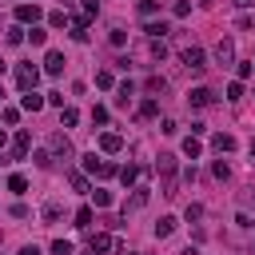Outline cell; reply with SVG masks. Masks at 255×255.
<instances>
[{"instance_id": "obj_9", "label": "cell", "mask_w": 255, "mask_h": 255, "mask_svg": "<svg viewBox=\"0 0 255 255\" xmlns=\"http://www.w3.org/2000/svg\"><path fill=\"white\" fill-rule=\"evenodd\" d=\"M20 108H24V112H40V108H44V96L32 88V92H24V96H20Z\"/></svg>"}, {"instance_id": "obj_27", "label": "cell", "mask_w": 255, "mask_h": 255, "mask_svg": "<svg viewBox=\"0 0 255 255\" xmlns=\"http://www.w3.org/2000/svg\"><path fill=\"white\" fill-rule=\"evenodd\" d=\"M92 219H96L92 207H80V211H76V227H92Z\"/></svg>"}, {"instance_id": "obj_31", "label": "cell", "mask_w": 255, "mask_h": 255, "mask_svg": "<svg viewBox=\"0 0 255 255\" xmlns=\"http://www.w3.org/2000/svg\"><path fill=\"white\" fill-rule=\"evenodd\" d=\"M131 191H135V195H131L128 207H143V203H147V187H131Z\"/></svg>"}, {"instance_id": "obj_28", "label": "cell", "mask_w": 255, "mask_h": 255, "mask_svg": "<svg viewBox=\"0 0 255 255\" xmlns=\"http://www.w3.org/2000/svg\"><path fill=\"white\" fill-rule=\"evenodd\" d=\"M96 88H116V80H112V72L104 68V72H96Z\"/></svg>"}, {"instance_id": "obj_12", "label": "cell", "mask_w": 255, "mask_h": 255, "mask_svg": "<svg viewBox=\"0 0 255 255\" xmlns=\"http://www.w3.org/2000/svg\"><path fill=\"white\" fill-rule=\"evenodd\" d=\"M175 227H179V219H175V215H163V219L155 223V239H167Z\"/></svg>"}, {"instance_id": "obj_33", "label": "cell", "mask_w": 255, "mask_h": 255, "mask_svg": "<svg viewBox=\"0 0 255 255\" xmlns=\"http://www.w3.org/2000/svg\"><path fill=\"white\" fill-rule=\"evenodd\" d=\"M0 116H4V124H8V128H16V120H20V112H16V108H0Z\"/></svg>"}, {"instance_id": "obj_10", "label": "cell", "mask_w": 255, "mask_h": 255, "mask_svg": "<svg viewBox=\"0 0 255 255\" xmlns=\"http://www.w3.org/2000/svg\"><path fill=\"white\" fill-rule=\"evenodd\" d=\"M211 147H215L219 155H227V151H235V135H227V131H219V135H211Z\"/></svg>"}, {"instance_id": "obj_17", "label": "cell", "mask_w": 255, "mask_h": 255, "mask_svg": "<svg viewBox=\"0 0 255 255\" xmlns=\"http://www.w3.org/2000/svg\"><path fill=\"white\" fill-rule=\"evenodd\" d=\"M68 183H72V191H80V195H84V191H92V183H88V175H84V171H72V175H68Z\"/></svg>"}, {"instance_id": "obj_4", "label": "cell", "mask_w": 255, "mask_h": 255, "mask_svg": "<svg viewBox=\"0 0 255 255\" xmlns=\"http://www.w3.org/2000/svg\"><path fill=\"white\" fill-rule=\"evenodd\" d=\"M88 251H92V255L112 251V235H108V231H92V235H88Z\"/></svg>"}, {"instance_id": "obj_38", "label": "cell", "mask_w": 255, "mask_h": 255, "mask_svg": "<svg viewBox=\"0 0 255 255\" xmlns=\"http://www.w3.org/2000/svg\"><path fill=\"white\" fill-rule=\"evenodd\" d=\"M32 159H36V167H52V151H36Z\"/></svg>"}, {"instance_id": "obj_24", "label": "cell", "mask_w": 255, "mask_h": 255, "mask_svg": "<svg viewBox=\"0 0 255 255\" xmlns=\"http://www.w3.org/2000/svg\"><path fill=\"white\" fill-rule=\"evenodd\" d=\"M155 12H159V0H139V16L143 20H151Z\"/></svg>"}, {"instance_id": "obj_22", "label": "cell", "mask_w": 255, "mask_h": 255, "mask_svg": "<svg viewBox=\"0 0 255 255\" xmlns=\"http://www.w3.org/2000/svg\"><path fill=\"white\" fill-rule=\"evenodd\" d=\"M60 124H64V128H76V124H80V112H76V108H60Z\"/></svg>"}, {"instance_id": "obj_16", "label": "cell", "mask_w": 255, "mask_h": 255, "mask_svg": "<svg viewBox=\"0 0 255 255\" xmlns=\"http://www.w3.org/2000/svg\"><path fill=\"white\" fill-rule=\"evenodd\" d=\"M183 155H187V159H199V155H203V143H199L195 135H187V139H183Z\"/></svg>"}, {"instance_id": "obj_3", "label": "cell", "mask_w": 255, "mask_h": 255, "mask_svg": "<svg viewBox=\"0 0 255 255\" xmlns=\"http://www.w3.org/2000/svg\"><path fill=\"white\" fill-rule=\"evenodd\" d=\"M100 151H104V155H120V151H124V135L104 131V135H100Z\"/></svg>"}, {"instance_id": "obj_19", "label": "cell", "mask_w": 255, "mask_h": 255, "mask_svg": "<svg viewBox=\"0 0 255 255\" xmlns=\"http://www.w3.org/2000/svg\"><path fill=\"white\" fill-rule=\"evenodd\" d=\"M24 40H28V28L24 24H12L8 28V44H24Z\"/></svg>"}, {"instance_id": "obj_26", "label": "cell", "mask_w": 255, "mask_h": 255, "mask_svg": "<svg viewBox=\"0 0 255 255\" xmlns=\"http://www.w3.org/2000/svg\"><path fill=\"white\" fill-rule=\"evenodd\" d=\"M135 179H139V171H135V167H120V183H124V187H131Z\"/></svg>"}, {"instance_id": "obj_14", "label": "cell", "mask_w": 255, "mask_h": 255, "mask_svg": "<svg viewBox=\"0 0 255 255\" xmlns=\"http://www.w3.org/2000/svg\"><path fill=\"white\" fill-rule=\"evenodd\" d=\"M143 32H147V36H151V40H163V36H167V32H171V28H167V24H163V20H147V28H143Z\"/></svg>"}, {"instance_id": "obj_47", "label": "cell", "mask_w": 255, "mask_h": 255, "mask_svg": "<svg viewBox=\"0 0 255 255\" xmlns=\"http://www.w3.org/2000/svg\"><path fill=\"white\" fill-rule=\"evenodd\" d=\"M247 147H251V159H255V139H251V143H247Z\"/></svg>"}, {"instance_id": "obj_43", "label": "cell", "mask_w": 255, "mask_h": 255, "mask_svg": "<svg viewBox=\"0 0 255 255\" xmlns=\"http://www.w3.org/2000/svg\"><path fill=\"white\" fill-rule=\"evenodd\" d=\"M20 255H40V247H36V243H24V247H20Z\"/></svg>"}, {"instance_id": "obj_20", "label": "cell", "mask_w": 255, "mask_h": 255, "mask_svg": "<svg viewBox=\"0 0 255 255\" xmlns=\"http://www.w3.org/2000/svg\"><path fill=\"white\" fill-rule=\"evenodd\" d=\"M235 76H239V80H251V76H255V60H239V64H235Z\"/></svg>"}, {"instance_id": "obj_49", "label": "cell", "mask_w": 255, "mask_h": 255, "mask_svg": "<svg viewBox=\"0 0 255 255\" xmlns=\"http://www.w3.org/2000/svg\"><path fill=\"white\" fill-rule=\"evenodd\" d=\"M0 100H4V88H0Z\"/></svg>"}, {"instance_id": "obj_45", "label": "cell", "mask_w": 255, "mask_h": 255, "mask_svg": "<svg viewBox=\"0 0 255 255\" xmlns=\"http://www.w3.org/2000/svg\"><path fill=\"white\" fill-rule=\"evenodd\" d=\"M4 143H8V135H4V128H0V151H4Z\"/></svg>"}, {"instance_id": "obj_41", "label": "cell", "mask_w": 255, "mask_h": 255, "mask_svg": "<svg viewBox=\"0 0 255 255\" xmlns=\"http://www.w3.org/2000/svg\"><path fill=\"white\" fill-rule=\"evenodd\" d=\"M163 52H167V48H163V40H151V56H155V60H163Z\"/></svg>"}, {"instance_id": "obj_8", "label": "cell", "mask_w": 255, "mask_h": 255, "mask_svg": "<svg viewBox=\"0 0 255 255\" xmlns=\"http://www.w3.org/2000/svg\"><path fill=\"white\" fill-rule=\"evenodd\" d=\"M44 72H48V76H60V72H64V52H48V56H44Z\"/></svg>"}, {"instance_id": "obj_21", "label": "cell", "mask_w": 255, "mask_h": 255, "mask_svg": "<svg viewBox=\"0 0 255 255\" xmlns=\"http://www.w3.org/2000/svg\"><path fill=\"white\" fill-rule=\"evenodd\" d=\"M139 116H143V120H155V116H159V104H155V100L147 96V100L139 104Z\"/></svg>"}, {"instance_id": "obj_18", "label": "cell", "mask_w": 255, "mask_h": 255, "mask_svg": "<svg viewBox=\"0 0 255 255\" xmlns=\"http://www.w3.org/2000/svg\"><path fill=\"white\" fill-rule=\"evenodd\" d=\"M8 191H12V195H24V191H28V179H24L20 171H16V175H8Z\"/></svg>"}, {"instance_id": "obj_34", "label": "cell", "mask_w": 255, "mask_h": 255, "mask_svg": "<svg viewBox=\"0 0 255 255\" xmlns=\"http://www.w3.org/2000/svg\"><path fill=\"white\" fill-rule=\"evenodd\" d=\"M52 255H72V243H68V239H56V243H52Z\"/></svg>"}, {"instance_id": "obj_23", "label": "cell", "mask_w": 255, "mask_h": 255, "mask_svg": "<svg viewBox=\"0 0 255 255\" xmlns=\"http://www.w3.org/2000/svg\"><path fill=\"white\" fill-rule=\"evenodd\" d=\"M211 175H215V179H227V175H231V163H227V159H215V163H211Z\"/></svg>"}, {"instance_id": "obj_37", "label": "cell", "mask_w": 255, "mask_h": 255, "mask_svg": "<svg viewBox=\"0 0 255 255\" xmlns=\"http://www.w3.org/2000/svg\"><path fill=\"white\" fill-rule=\"evenodd\" d=\"M92 124H108V108L96 104V108H92Z\"/></svg>"}, {"instance_id": "obj_46", "label": "cell", "mask_w": 255, "mask_h": 255, "mask_svg": "<svg viewBox=\"0 0 255 255\" xmlns=\"http://www.w3.org/2000/svg\"><path fill=\"white\" fill-rule=\"evenodd\" d=\"M120 255H139V251H128V247H124V251H120Z\"/></svg>"}, {"instance_id": "obj_7", "label": "cell", "mask_w": 255, "mask_h": 255, "mask_svg": "<svg viewBox=\"0 0 255 255\" xmlns=\"http://www.w3.org/2000/svg\"><path fill=\"white\" fill-rule=\"evenodd\" d=\"M48 151H52V159H72V143L64 135H52V147Z\"/></svg>"}, {"instance_id": "obj_42", "label": "cell", "mask_w": 255, "mask_h": 255, "mask_svg": "<svg viewBox=\"0 0 255 255\" xmlns=\"http://www.w3.org/2000/svg\"><path fill=\"white\" fill-rule=\"evenodd\" d=\"M235 223H239V227H255V219H251L247 211H239V215H235Z\"/></svg>"}, {"instance_id": "obj_35", "label": "cell", "mask_w": 255, "mask_h": 255, "mask_svg": "<svg viewBox=\"0 0 255 255\" xmlns=\"http://www.w3.org/2000/svg\"><path fill=\"white\" fill-rule=\"evenodd\" d=\"M48 24H52V28H64V24H68V12H52Z\"/></svg>"}, {"instance_id": "obj_44", "label": "cell", "mask_w": 255, "mask_h": 255, "mask_svg": "<svg viewBox=\"0 0 255 255\" xmlns=\"http://www.w3.org/2000/svg\"><path fill=\"white\" fill-rule=\"evenodd\" d=\"M231 4H235V8H251L255 0H231Z\"/></svg>"}, {"instance_id": "obj_25", "label": "cell", "mask_w": 255, "mask_h": 255, "mask_svg": "<svg viewBox=\"0 0 255 255\" xmlns=\"http://www.w3.org/2000/svg\"><path fill=\"white\" fill-rule=\"evenodd\" d=\"M28 40H32V44H44V40H48V28L32 24V28H28Z\"/></svg>"}, {"instance_id": "obj_11", "label": "cell", "mask_w": 255, "mask_h": 255, "mask_svg": "<svg viewBox=\"0 0 255 255\" xmlns=\"http://www.w3.org/2000/svg\"><path fill=\"white\" fill-rule=\"evenodd\" d=\"M187 104H191V108H207V104H211V88H191Z\"/></svg>"}, {"instance_id": "obj_36", "label": "cell", "mask_w": 255, "mask_h": 255, "mask_svg": "<svg viewBox=\"0 0 255 255\" xmlns=\"http://www.w3.org/2000/svg\"><path fill=\"white\" fill-rule=\"evenodd\" d=\"M163 88H167L163 76H151V80H147V92H163Z\"/></svg>"}, {"instance_id": "obj_32", "label": "cell", "mask_w": 255, "mask_h": 255, "mask_svg": "<svg viewBox=\"0 0 255 255\" xmlns=\"http://www.w3.org/2000/svg\"><path fill=\"white\" fill-rule=\"evenodd\" d=\"M183 215H187V223H199V219H203V207H199V203H187Z\"/></svg>"}, {"instance_id": "obj_40", "label": "cell", "mask_w": 255, "mask_h": 255, "mask_svg": "<svg viewBox=\"0 0 255 255\" xmlns=\"http://www.w3.org/2000/svg\"><path fill=\"white\" fill-rule=\"evenodd\" d=\"M60 211H64L60 203H44V219H60Z\"/></svg>"}, {"instance_id": "obj_6", "label": "cell", "mask_w": 255, "mask_h": 255, "mask_svg": "<svg viewBox=\"0 0 255 255\" xmlns=\"http://www.w3.org/2000/svg\"><path fill=\"white\" fill-rule=\"evenodd\" d=\"M36 20H40L36 4H16V24H36Z\"/></svg>"}, {"instance_id": "obj_15", "label": "cell", "mask_w": 255, "mask_h": 255, "mask_svg": "<svg viewBox=\"0 0 255 255\" xmlns=\"http://www.w3.org/2000/svg\"><path fill=\"white\" fill-rule=\"evenodd\" d=\"M131 96H135V84H131V80H124V84H116V104H128Z\"/></svg>"}, {"instance_id": "obj_1", "label": "cell", "mask_w": 255, "mask_h": 255, "mask_svg": "<svg viewBox=\"0 0 255 255\" xmlns=\"http://www.w3.org/2000/svg\"><path fill=\"white\" fill-rule=\"evenodd\" d=\"M179 60H183V68H187V72H203V68H207V52H203V48H195V44H191V48H183V52H179Z\"/></svg>"}, {"instance_id": "obj_30", "label": "cell", "mask_w": 255, "mask_h": 255, "mask_svg": "<svg viewBox=\"0 0 255 255\" xmlns=\"http://www.w3.org/2000/svg\"><path fill=\"white\" fill-rule=\"evenodd\" d=\"M155 167H159L163 175H171V171H175V155H159V163H155Z\"/></svg>"}, {"instance_id": "obj_2", "label": "cell", "mask_w": 255, "mask_h": 255, "mask_svg": "<svg viewBox=\"0 0 255 255\" xmlns=\"http://www.w3.org/2000/svg\"><path fill=\"white\" fill-rule=\"evenodd\" d=\"M16 84H20L24 92H32V88L40 84V68H32V64H20V68H16Z\"/></svg>"}, {"instance_id": "obj_29", "label": "cell", "mask_w": 255, "mask_h": 255, "mask_svg": "<svg viewBox=\"0 0 255 255\" xmlns=\"http://www.w3.org/2000/svg\"><path fill=\"white\" fill-rule=\"evenodd\" d=\"M227 100L235 104V100H243V80H235V84H227Z\"/></svg>"}, {"instance_id": "obj_13", "label": "cell", "mask_w": 255, "mask_h": 255, "mask_svg": "<svg viewBox=\"0 0 255 255\" xmlns=\"http://www.w3.org/2000/svg\"><path fill=\"white\" fill-rule=\"evenodd\" d=\"M12 151H16V155H28V151H32V135H28V131H16V139H12Z\"/></svg>"}, {"instance_id": "obj_5", "label": "cell", "mask_w": 255, "mask_h": 255, "mask_svg": "<svg viewBox=\"0 0 255 255\" xmlns=\"http://www.w3.org/2000/svg\"><path fill=\"white\" fill-rule=\"evenodd\" d=\"M215 60H219V64H235V40L223 36V40L215 44Z\"/></svg>"}, {"instance_id": "obj_39", "label": "cell", "mask_w": 255, "mask_h": 255, "mask_svg": "<svg viewBox=\"0 0 255 255\" xmlns=\"http://www.w3.org/2000/svg\"><path fill=\"white\" fill-rule=\"evenodd\" d=\"M92 199H96V207H108L112 203V191H92Z\"/></svg>"}, {"instance_id": "obj_48", "label": "cell", "mask_w": 255, "mask_h": 255, "mask_svg": "<svg viewBox=\"0 0 255 255\" xmlns=\"http://www.w3.org/2000/svg\"><path fill=\"white\" fill-rule=\"evenodd\" d=\"M4 68H8V64H4V60H0V76H4Z\"/></svg>"}]
</instances>
